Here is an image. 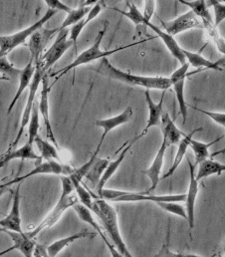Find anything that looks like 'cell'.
<instances>
[{
    "instance_id": "20",
    "label": "cell",
    "mask_w": 225,
    "mask_h": 257,
    "mask_svg": "<svg viewBox=\"0 0 225 257\" xmlns=\"http://www.w3.org/2000/svg\"><path fill=\"white\" fill-rule=\"evenodd\" d=\"M147 26H149L164 42V44L166 45V47L168 48L169 53L180 63L181 65H184L186 63V59L184 57L182 48L178 45V43L176 42V40L174 39L173 36L168 34L165 30L161 29L159 26L153 24L152 22L148 23Z\"/></svg>"
},
{
    "instance_id": "29",
    "label": "cell",
    "mask_w": 225,
    "mask_h": 257,
    "mask_svg": "<svg viewBox=\"0 0 225 257\" xmlns=\"http://www.w3.org/2000/svg\"><path fill=\"white\" fill-rule=\"evenodd\" d=\"M223 172H225L224 164L208 159L199 164V168L195 177H196V180L199 182L210 176H214V175L220 176Z\"/></svg>"
},
{
    "instance_id": "45",
    "label": "cell",
    "mask_w": 225,
    "mask_h": 257,
    "mask_svg": "<svg viewBox=\"0 0 225 257\" xmlns=\"http://www.w3.org/2000/svg\"><path fill=\"white\" fill-rule=\"evenodd\" d=\"M169 229L167 233V238L166 242L163 244L161 250L154 257H175V252H172L169 249Z\"/></svg>"
},
{
    "instance_id": "38",
    "label": "cell",
    "mask_w": 225,
    "mask_h": 257,
    "mask_svg": "<svg viewBox=\"0 0 225 257\" xmlns=\"http://www.w3.org/2000/svg\"><path fill=\"white\" fill-rule=\"evenodd\" d=\"M40 127L39 123V114H38V107L36 105L33 106L32 113H31V119L29 122V127H28V141L27 143L29 145H33L35 139L38 137V131Z\"/></svg>"
},
{
    "instance_id": "40",
    "label": "cell",
    "mask_w": 225,
    "mask_h": 257,
    "mask_svg": "<svg viewBox=\"0 0 225 257\" xmlns=\"http://www.w3.org/2000/svg\"><path fill=\"white\" fill-rule=\"evenodd\" d=\"M0 73L9 80V77H17L20 76L22 70L14 67V65L9 62L7 57H0Z\"/></svg>"
},
{
    "instance_id": "34",
    "label": "cell",
    "mask_w": 225,
    "mask_h": 257,
    "mask_svg": "<svg viewBox=\"0 0 225 257\" xmlns=\"http://www.w3.org/2000/svg\"><path fill=\"white\" fill-rule=\"evenodd\" d=\"M73 208H74L75 212L77 213V215L79 216V218H80L83 222H85V223L91 225V226L96 230V233H98L100 236L105 233V232L103 231L102 227L99 225V223L95 220V218H94V216H93V214H92V210H90L89 208H87L86 206H84L83 204H81V203H79V202H78L77 204H75V205L73 206Z\"/></svg>"
},
{
    "instance_id": "48",
    "label": "cell",
    "mask_w": 225,
    "mask_h": 257,
    "mask_svg": "<svg viewBox=\"0 0 225 257\" xmlns=\"http://www.w3.org/2000/svg\"><path fill=\"white\" fill-rule=\"evenodd\" d=\"M8 184L6 183V184H2V186L0 187V197L4 194V193L7 192V189H8Z\"/></svg>"
},
{
    "instance_id": "9",
    "label": "cell",
    "mask_w": 225,
    "mask_h": 257,
    "mask_svg": "<svg viewBox=\"0 0 225 257\" xmlns=\"http://www.w3.org/2000/svg\"><path fill=\"white\" fill-rule=\"evenodd\" d=\"M74 171H75V169H73L72 167H70L68 165L61 164L57 161H49V162H45V163H40L28 174H26L22 177L15 178L14 180L8 182L7 184L9 187L12 185H17V184H20L21 182H23L33 176H37V175H57V176H61V177L62 176L69 177L74 173Z\"/></svg>"
},
{
    "instance_id": "27",
    "label": "cell",
    "mask_w": 225,
    "mask_h": 257,
    "mask_svg": "<svg viewBox=\"0 0 225 257\" xmlns=\"http://www.w3.org/2000/svg\"><path fill=\"white\" fill-rule=\"evenodd\" d=\"M202 130H203V128H195V130H193L191 133H189V134H187V135H186V134H183V138L181 139V141H180L179 144H178V149H177V152H176V154H175V156H174L172 165L170 166L169 171L163 176V178H162L163 180L168 179V178L171 177V176L175 173V171L178 169V167L180 166L181 162L183 161V159H184V157H185V154H186L187 149H188V147H189V138H190V137H193V135H194L195 133L200 132V131H202Z\"/></svg>"
},
{
    "instance_id": "47",
    "label": "cell",
    "mask_w": 225,
    "mask_h": 257,
    "mask_svg": "<svg viewBox=\"0 0 225 257\" xmlns=\"http://www.w3.org/2000/svg\"><path fill=\"white\" fill-rule=\"evenodd\" d=\"M36 247L38 248V250L41 252V254L44 257H50L48 254L47 250H46V246L45 245H41V244H36Z\"/></svg>"
},
{
    "instance_id": "8",
    "label": "cell",
    "mask_w": 225,
    "mask_h": 257,
    "mask_svg": "<svg viewBox=\"0 0 225 257\" xmlns=\"http://www.w3.org/2000/svg\"><path fill=\"white\" fill-rule=\"evenodd\" d=\"M69 32L70 31L68 28L64 29L62 31H59L54 43L42 55L39 62L42 64L46 72L49 68H51L53 65L56 63L57 61L66 53V51L69 48L74 46L73 42L68 39Z\"/></svg>"
},
{
    "instance_id": "50",
    "label": "cell",
    "mask_w": 225,
    "mask_h": 257,
    "mask_svg": "<svg viewBox=\"0 0 225 257\" xmlns=\"http://www.w3.org/2000/svg\"><path fill=\"white\" fill-rule=\"evenodd\" d=\"M222 154H225V148H223V149L220 150V151H217V152L211 154V155H210V158H214V157H216V156H218V155H222Z\"/></svg>"
},
{
    "instance_id": "5",
    "label": "cell",
    "mask_w": 225,
    "mask_h": 257,
    "mask_svg": "<svg viewBox=\"0 0 225 257\" xmlns=\"http://www.w3.org/2000/svg\"><path fill=\"white\" fill-rule=\"evenodd\" d=\"M57 12L58 11L56 10L48 9L43 17H41L37 22L29 26L28 28L11 35L0 36V57H6L16 47L24 44L28 38H30L36 31L41 29L43 25L47 21H49Z\"/></svg>"
},
{
    "instance_id": "39",
    "label": "cell",
    "mask_w": 225,
    "mask_h": 257,
    "mask_svg": "<svg viewBox=\"0 0 225 257\" xmlns=\"http://www.w3.org/2000/svg\"><path fill=\"white\" fill-rule=\"evenodd\" d=\"M158 206H160L163 210L177 215L187 221V214H186V209L183 205L177 203V202H158L156 203Z\"/></svg>"
},
{
    "instance_id": "14",
    "label": "cell",
    "mask_w": 225,
    "mask_h": 257,
    "mask_svg": "<svg viewBox=\"0 0 225 257\" xmlns=\"http://www.w3.org/2000/svg\"><path fill=\"white\" fill-rule=\"evenodd\" d=\"M185 193L181 194H169V195H155L149 193H133L126 192V193L119 197L116 201L118 202H136V201H151V202H176L184 201Z\"/></svg>"
},
{
    "instance_id": "43",
    "label": "cell",
    "mask_w": 225,
    "mask_h": 257,
    "mask_svg": "<svg viewBox=\"0 0 225 257\" xmlns=\"http://www.w3.org/2000/svg\"><path fill=\"white\" fill-rule=\"evenodd\" d=\"M156 5H157V1H153V0L145 1V10H144L143 15H144V18L146 21V25L151 22V19L154 16L155 11H156Z\"/></svg>"
},
{
    "instance_id": "6",
    "label": "cell",
    "mask_w": 225,
    "mask_h": 257,
    "mask_svg": "<svg viewBox=\"0 0 225 257\" xmlns=\"http://www.w3.org/2000/svg\"><path fill=\"white\" fill-rule=\"evenodd\" d=\"M35 66H36V71H35V74H34L33 81H32V83L30 85L29 95H28V98H27V101H26V104H25V108H24V111H23V114H22V118H21V125H20V128L18 130V133H17V136H16L15 140L10 145V147H9L7 152L12 151L18 145L24 130L27 127V125L29 124L30 119H31L32 109H33V106H34V100H35V97H36L39 85L41 84L43 78L46 76V71L44 70L43 66H42L40 62H38V64H36Z\"/></svg>"
},
{
    "instance_id": "12",
    "label": "cell",
    "mask_w": 225,
    "mask_h": 257,
    "mask_svg": "<svg viewBox=\"0 0 225 257\" xmlns=\"http://www.w3.org/2000/svg\"><path fill=\"white\" fill-rule=\"evenodd\" d=\"M58 32L59 27L55 29H45L42 27L30 37L28 47L30 49V59L33 60L34 64H38L42 57V52L44 51L47 43Z\"/></svg>"
},
{
    "instance_id": "25",
    "label": "cell",
    "mask_w": 225,
    "mask_h": 257,
    "mask_svg": "<svg viewBox=\"0 0 225 257\" xmlns=\"http://www.w3.org/2000/svg\"><path fill=\"white\" fill-rule=\"evenodd\" d=\"M95 235H96V232H90L88 230H83V231L74 233L72 235H69L67 237L58 239L53 243L46 246V250L50 257H56L61 251H63L68 245L72 244L73 242H75L79 239L85 238V237H94Z\"/></svg>"
},
{
    "instance_id": "11",
    "label": "cell",
    "mask_w": 225,
    "mask_h": 257,
    "mask_svg": "<svg viewBox=\"0 0 225 257\" xmlns=\"http://www.w3.org/2000/svg\"><path fill=\"white\" fill-rule=\"evenodd\" d=\"M188 162V167H189V186L187 193H185V209H186V214H187V222L189 225V230L190 232L194 228V223H195V202L196 198L199 192V185L198 181L196 180L195 177V166L192 164V162L187 159Z\"/></svg>"
},
{
    "instance_id": "31",
    "label": "cell",
    "mask_w": 225,
    "mask_h": 257,
    "mask_svg": "<svg viewBox=\"0 0 225 257\" xmlns=\"http://www.w3.org/2000/svg\"><path fill=\"white\" fill-rule=\"evenodd\" d=\"M179 2L183 5H186L190 8V10L201 20V22H214L211 17L210 11L204 0H196V1H184L179 0Z\"/></svg>"
},
{
    "instance_id": "7",
    "label": "cell",
    "mask_w": 225,
    "mask_h": 257,
    "mask_svg": "<svg viewBox=\"0 0 225 257\" xmlns=\"http://www.w3.org/2000/svg\"><path fill=\"white\" fill-rule=\"evenodd\" d=\"M189 68V64L186 62L184 65H181L177 70H175L170 77H169L171 83V87L173 88V91L176 96L177 104L179 112L182 116V124L185 125L186 118H187V104L185 102L184 98V86H185V80L188 76L193 75L194 73L200 72L201 70H197L192 73H187Z\"/></svg>"
},
{
    "instance_id": "18",
    "label": "cell",
    "mask_w": 225,
    "mask_h": 257,
    "mask_svg": "<svg viewBox=\"0 0 225 257\" xmlns=\"http://www.w3.org/2000/svg\"><path fill=\"white\" fill-rule=\"evenodd\" d=\"M133 114H134L133 108H132V107H128V108H126V110H125L123 113H121V114H119V115H117V116H115V117L108 118V119H104V120H97V121L95 122V125H96L97 127H100V128H103V134H102L101 140H100V142H99V144H98V147H97V149H96L97 152H100L101 147H102V145H103V143H104V141H105L107 135H108L110 132H112L114 128H117V127H119V126H122V125H124V124H126V123H128V122L131 120Z\"/></svg>"
},
{
    "instance_id": "30",
    "label": "cell",
    "mask_w": 225,
    "mask_h": 257,
    "mask_svg": "<svg viewBox=\"0 0 225 257\" xmlns=\"http://www.w3.org/2000/svg\"><path fill=\"white\" fill-rule=\"evenodd\" d=\"M110 162H111V160L109 158L101 159V158L97 157L95 162L93 163L92 167L90 168L88 174L85 177L86 180L89 181L94 187H97Z\"/></svg>"
},
{
    "instance_id": "53",
    "label": "cell",
    "mask_w": 225,
    "mask_h": 257,
    "mask_svg": "<svg viewBox=\"0 0 225 257\" xmlns=\"http://www.w3.org/2000/svg\"><path fill=\"white\" fill-rule=\"evenodd\" d=\"M3 230H4V229H3V228H1V227H0V231H3Z\"/></svg>"
},
{
    "instance_id": "17",
    "label": "cell",
    "mask_w": 225,
    "mask_h": 257,
    "mask_svg": "<svg viewBox=\"0 0 225 257\" xmlns=\"http://www.w3.org/2000/svg\"><path fill=\"white\" fill-rule=\"evenodd\" d=\"M167 91L163 92V96L160 100L159 103H155L151 97L150 91L147 90L145 95H146V101H147V105L149 107V119L147 121V126L144 128V131L142 132V134L140 136H138V138H142L143 136H145L149 130L153 127H158L161 126L162 124V117L164 114V101H165V96H166Z\"/></svg>"
},
{
    "instance_id": "36",
    "label": "cell",
    "mask_w": 225,
    "mask_h": 257,
    "mask_svg": "<svg viewBox=\"0 0 225 257\" xmlns=\"http://www.w3.org/2000/svg\"><path fill=\"white\" fill-rule=\"evenodd\" d=\"M71 181L74 185L75 192H76V194L78 196V199H79L80 203L83 204L84 206H86L87 208H89L90 210H93L94 199H93V196H92L91 193L85 187L82 186L81 182H78V181L73 180V179H71Z\"/></svg>"
},
{
    "instance_id": "1",
    "label": "cell",
    "mask_w": 225,
    "mask_h": 257,
    "mask_svg": "<svg viewBox=\"0 0 225 257\" xmlns=\"http://www.w3.org/2000/svg\"><path fill=\"white\" fill-rule=\"evenodd\" d=\"M95 71L103 76L109 77L114 80H118L120 82L150 89H158L167 91L171 87V83L169 77H147V76H139L134 75L125 71H122L115 66H113L107 58L102 59L101 63Z\"/></svg>"
},
{
    "instance_id": "19",
    "label": "cell",
    "mask_w": 225,
    "mask_h": 257,
    "mask_svg": "<svg viewBox=\"0 0 225 257\" xmlns=\"http://www.w3.org/2000/svg\"><path fill=\"white\" fill-rule=\"evenodd\" d=\"M105 7V1H98L93 7L92 9L90 10L89 14L84 18L82 19L80 22H78L77 24L73 25L71 27V29H69V40H71L73 42V45H74V48H75V54H76V57L78 56V46H77V41H78V38L82 32V30L85 28V26L90 22L92 21L93 19H95L100 13L101 11L103 10V8Z\"/></svg>"
},
{
    "instance_id": "46",
    "label": "cell",
    "mask_w": 225,
    "mask_h": 257,
    "mask_svg": "<svg viewBox=\"0 0 225 257\" xmlns=\"http://www.w3.org/2000/svg\"><path fill=\"white\" fill-rule=\"evenodd\" d=\"M101 237H102V239L104 240V242H105V244L107 245V247H108V249H109V251H110V253H111V256L112 257H124L120 252H119V250L115 247V245L111 243L109 240H108V238H107V236L105 235V233L103 234V235H101Z\"/></svg>"
},
{
    "instance_id": "44",
    "label": "cell",
    "mask_w": 225,
    "mask_h": 257,
    "mask_svg": "<svg viewBox=\"0 0 225 257\" xmlns=\"http://www.w3.org/2000/svg\"><path fill=\"white\" fill-rule=\"evenodd\" d=\"M46 3V5L49 7V9H52V10H56V11H64L66 12L67 14H69L73 8L69 7L68 5L64 4L63 2L59 1V0H45L44 1Z\"/></svg>"
},
{
    "instance_id": "16",
    "label": "cell",
    "mask_w": 225,
    "mask_h": 257,
    "mask_svg": "<svg viewBox=\"0 0 225 257\" xmlns=\"http://www.w3.org/2000/svg\"><path fill=\"white\" fill-rule=\"evenodd\" d=\"M169 146L167 144V142L165 140H163L162 145L152 163V165L150 166V168L146 171H143V174L146 175L150 181H151V188L149 190L148 193L153 192L157 189L160 181H161V174L164 168V163H165V156H166V152L168 150Z\"/></svg>"
},
{
    "instance_id": "4",
    "label": "cell",
    "mask_w": 225,
    "mask_h": 257,
    "mask_svg": "<svg viewBox=\"0 0 225 257\" xmlns=\"http://www.w3.org/2000/svg\"><path fill=\"white\" fill-rule=\"evenodd\" d=\"M107 23L104 25V28L99 31L93 45L88 48L87 50H85L84 52H82L80 55H78L76 57V59L71 63V64L64 67L63 69L57 71L55 73H53L51 75V77H55V82L59 78H61L62 76L66 75L70 70H74L76 69L78 66H81V65L88 64V63H91L95 60H98V59H104V58H107L108 56H111L113 54L119 52V51H122V50H125V49H128V48H131L133 46H136L138 44H141L142 42L144 41H140V42H135V43H131L129 45H126V46H122V47H119V48H116V49H112V50H101L100 46H101V43L103 41V38L106 34V31H107ZM54 82V83H55Z\"/></svg>"
},
{
    "instance_id": "28",
    "label": "cell",
    "mask_w": 225,
    "mask_h": 257,
    "mask_svg": "<svg viewBox=\"0 0 225 257\" xmlns=\"http://www.w3.org/2000/svg\"><path fill=\"white\" fill-rule=\"evenodd\" d=\"M223 138L219 137L217 139H215L214 141L210 142V143H202V142H198L196 140H193L192 137L189 138V147L191 148L193 155H194V166L196 167L197 165H199L200 163L204 162L205 160H208V158H210V154H209V148L211 146H213L214 144L218 143L219 141H221Z\"/></svg>"
},
{
    "instance_id": "51",
    "label": "cell",
    "mask_w": 225,
    "mask_h": 257,
    "mask_svg": "<svg viewBox=\"0 0 225 257\" xmlns=\"http://www.w3.org/2000/svg\"><path fill=\"white\" fill-rule=\"evenodd\" d=\"M33 257H44L42 254H41V252L38 250V248L35 246V250H34V253H33Z\"/></svg>"
},
{
    "instance_id": "2",
    "label": "cell",
    "mask_w": 225,
    "mask_h": 257,
    "mask_svg": "<svg viewBox=\"0 0 225 257\" xmlns=\"http://www.w3.org/2000/svg\"><path fill=\"white\" fill-rule=\"evenodd\" d=\"M61 183H62V193L55 206L51 209V211L47 214V216L38 224V226H36L32 231L25 232L30 239H34L40 232L53 226L62 217L63 213L68 208L73 207L75 204L79 202L77 194L74 193L75 188L71 179L69 177L62 176Z\"/></svg>"
},
{
    "instance_id": "10",
    "label": "cell",
    "mask_w": 225,
    "mask_h": 257,
    "mask_svg": "<svg viewBox=\"0 0 225 257\" xmlns=\"http://www.w3.org/2000/svg\"><path fill=\"white\" fill-rule=\"evenodd\" d=\"M160 21L162 22L165 31L171 36L177 35L190 29H203L201 20L191 10L176 17L173 20L163 21L160 19Z\"/></svg>"
},
{
    "instance_id": "23",
    "label": "cell",
    "mask_w": 225,
    "mask_h": 257,
    "mask_svg": "<svg viewBox=\"0 0 225 257\" xmlns=\"http://www.w3.org/2000/svg\"><path fill=\"white\" fill-rule=\"evenodd\" d=\"M138 140H139V138L136 137L131 143H129V144L122 150L121 154L119 155V157H118L116 160L111 161V162L109 163V165H108V167H107V169H106L104 175L102 176V178H101V180H100V182H99V184H98V186H97V193H101V192L105 189L106 184L108 183V181L115 175V173L118 171V169L120 168V166H121L122 163L124 162V160H125L127 154H128L129 151L131 150L132 146H133Z\"/></svg>"
},
{
    "instance_id": "54",
    "label": "cell",
    "mask_w": 225,
    "mask_h": 257,
    "mask_svg": "<svg viewBox=\"0 0 225 257\" xmlns=\"http://www.w3.org/2000/svg\"><path fill=\"white\" fill-rule=\"evenodd\" d=\"M1 186H2V184H1V183H0V187H1Z\"/></svg>"
},
{
    "instance_id": "15",
    "label": "cell",
    "mask_w": 225,
    "mask_h": 257,
    "mask_svg": "<svg viewBox=\"0 0 225 257\" xmlns=\"http://www.w3.org/2000/svg\"><path fill=\"white\" fill-rule=\"evenodd\" d=\"M41 93H40V101H39V111L40 114L43 117L45 128H46V137L54 144L58 150V143H57L56 138L54 136V132L51 125L50 121V116H49V92H50V87L48 85V78L45 76L41 82Z\"/></svg>"
},
{
    "instance_id": "35",
    "label": "cell",
    "mask_w": 225,
    "mask_h": 257,
    "mask_svg": "<svg viewBox=\"0 0 225 257\" xmlns=\"http://www.w3.org/2000/svg\"><path fill=\"white\" fill-rule=\"evenodd\" d=\"M92 7H78L76 9H73L69 14H67V17L65 18L64 22L59 27V31L67 29L68 27L73 26V25L77 24L78 22H80L82 19H84L89 14Z\"/></svg>"
},
{
    "instance_id": "32",
    "label": "cell",
    "mask_w": 225,
    "mask_h": 257,
    "mask_svg": "<svg viewBox=\"0 0 225 257\" xmlns=\"http://www.w3.org/2000/svg\"><path fill=\"white\" fill-rule=\"evenodd\" d=\"M34 143L37 145V147L40 151V157L42 159H45L46 162H49V161L61 162L60 154L55 146H53L49 142L43 140L39 136L35 139Z\"/></svg>"
},
{
    "instance_id": "33",
    "label": "cell",
    "mask_w": 225,
    "mask_h": 257,
    "mask_svg": "<svg viewBox=\"0 0 225 257\" xmlns=\"http://www.w3.org/2000/svg\"><path fill=\"white\" fill-rule=\"evenodd\" d=\"M203 29L205 30V36L207 40H210L214 43L217 50L225 56V40L219 33L217 27L214 25V22H202Z\"/></svg>"
},
{
    "instance_id": "22",
    "label": "cell",
    "mask_w": 225,
    "mask_h": 257,
    "mask_svg": "<svg viewBox=\"0 0 225 257\" xmlns=\"http://www.w3.org/2000/svg\"><path fill=\"white\" fill-rule=\"evenodd\" d=\"M182 51L187 63L194 68H199V70H215L219 72L223 70L222 66L225 64V58L214 62L206 59L199 53L191 52L185 49H182Z\"/></svg>"
},
{
    "instance_id": "41",
    "label": "cell",
    "mask_w": 225,
    "mask_h": 257,
    "mask_svg": "<svg viewBox=\"0 0 225 257\" xmlns=\"http://www.w3.org/2000/svg\"><path fill=\"white\" fill-rule=\"evenodd\" d=\"M210 5L213 7L214 11V25L217 27L222 21L225 20V3H221L220 1L211 0L209 1Z\"/></svg>"
},
{
    "instance_id": "42",
    "label": "cell",
    "mask_w": 225,
    "mask_h": 257,
    "mask_svg": "<svg viewBox=\"0 0 225 257\" xmlns=\"http://www.w3.org/2000/svg\"><path fill=\"white\" fill-rule=\"evenodd\" d=\"M189 106L190 108H192L193 110L201 113V114H204L206 115L207 117H209L211 120H213V122H215L216 124H218L219 126H222L225 128V113H217V112H210V111H206V110H203V109H200V108H197V107H194V106H191V105H187Z\"/></svg>"
},
{
    "instance_id": "52",
    "label": "cell",
    "mask_w": 225,
    "mask_h": 257,
    "mask_svg": "<svg viewBox=\"0 0 225 257\" xmlns=\"http://www.w3.org/2000/svg\"><path fill=\"white\" fill-rule=\"evenodd\" d=\"M0 80H7V79L4 78V77H2V78H0Z\"/></svg>"
},
{
    "instance_id": "37",
    "label": "cell",
    "mask_w": 225,
    "mask_h": 257,
    "mask_svg": "<svg viewBox=\"0 0 225 257\" xmlns=\"http://www.w3.org/2000/svg\"><path fill=\"white\" fill-rule=\"evenodd\" d=\"M127 6L129 8L128 11H123V10H120L118 8H114V10H116L117 12H119L122 15L126 16L127 18H129L136 26H139V25H142V24L146 25V21H145L144 15L138 9V7L134 3H131L130 1H127Z\"/></svg>"
},
{
    "instance_id": "55",
    "label": "cell",
    "mask_w": 225,
    "mask_h": 257,
    "mask_svg": "<svg viewBox=\"0 0 225 257\" xmlns=\"http://www.w3.org/2000/svg\"><path fill=\"white\" fill-rule=\"evenodd\" d=\"M225 257V256H224Z\"/></svg>"
},
{
    "instance_id": "49",
    "label": "cell",
    "mask_w": 225,
    "mask_h": 257,
    "mask_svg": "<svg viewBox=\"0 0 225 257\" xmlns=\"http://www.w3.org/2000/svg\"><path fill=\"white\" fill-rule=\"evenodd\" d=\"M175 257H202L196 254H191V253H175Z\"/></svg>"
},
{
    "instance_id": "13",
    "label": "cell",
    "mask_w": 225,
    "mask_h": 257,
    "mask_svg": "<svg viewBox=\"0 0 225 257\" xmlns=\"http://www.w3.org/2000/svg\"><path fill=\"white\" fill-rule=\"evenodd\" d=\"M20 185L18 184L15 193H13L12 206L6 217L0 220V227L4 230L17 233H24L22 230L21 212H20Z\"/></svg>"
},
{
    "instance_id": "3",
    "label": "cell",
    "mask_w": 225,
    "mask_h": 257,
    "mask_svg": "<svg viewBox=\"0 0 225 257\" xmlns=\"http://www.w3.org/2000/svg\"><path fill=\"white\" fill-rule=\"evenodd\" d=\"M92 211L102 221L105 230L112 239L113 244L119 250V252L124 257H134L123 239L119 227L118 214L112 205L108 203L107 200L97 197L94 199Z\"/></svg>"
},
{
    "instance_id": "24",
    "label": "cell",
    "mask_w": 225,
    "mask_h": 257,
    "mask_svg": "<svg viewBox=\"0 0 225 257\" xmlns=\"http://www.w3.org/2000/svg\"><path fill=\"white\" fill-rule=\"evenodd\" d=\"M35 71H36V66L34 64L33 60L30 59V61L28 62V64L25 66V68L22 70V73L20 75V79H19V86H18V89H17V92L13 98V100L11 101L9 107H8V110H7V114L9 115L11 113V111L13 110L14 106L16 105L17 101L19 100L20 96L22 95L23 91L29 87L33 81V78H34V74H35Z\"/></svg>"
},
{
    "instance_id": "26",
    "label": "cell",
    "mask_w": 225,
    "mask_h": 257,
    "mask_svg": "<svg viewBox=\"0 0 225 257\" xmlns=\"http://www.w3.org/2000/svg\"><path fill=\"white\" fill-rule=\"evenodd\" d=\"M162 133H163V140H165L168 146H172L179 144L181 139L183 138V134L179 128L176 127L174 122L169 117V113H164L162 117Z\"/></svg>"
},
{
    "instance_id": "21",
    "label": "cell",
    "mask_w": 225,
    "mask_h": 257,
    "mask_svg": "<svg viewBox=\"0 0 225 257\" xmlns=\"http://www.w3.org/2000/svg\"><path fill=\"white\" fill-rule=\"evenodd\" d=\"M13 160H35L38 161V163L40 164L42 158L34 152L33 147L31 145L26 143L19 149L6 152L5 155L0 158V169Z\"/></svg>"
}]
</instances>
